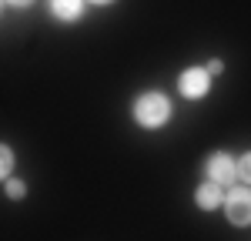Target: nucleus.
Listing matches in <instances>:
<instances>
[{"label": "nucleus", "instance_id": "1", "mask_svg": "<svg viewBox=\"0 0 251 241\" xmlns=\"http://www.w3.org/2000/svg\"><path fill=\"white\" fill-rule=\"evenodd\" d=\"M171 97L164 94V91H144V94H137L134 97V107H131V114H134V124L137 127H144V131H157V127H164L168 120H171Z\"/></svg>", "mask_w": 251, "mask_h": 241}, {"label": "nucleus", "instance_id": "2", "mask_svg": "<svg viewBox=\"0 0 251 241\" xmlns=\"http://www.w3.org/2000/svg\"><path fill=\"white\" fill-rule=\"evenodd\" d=\"M221 211H225V218L231 221L234 228H248V224H251V184L234 181L231 188L225 191Z\"/></svg>", "mask_w": 251, "mask_h": 241}, {"label": "nucleus", "instance_id": "3", "mask_svg": "<svg viewBox=\"0 0 251 241\" xmlns=\"http://www.w3.org/2000/svg\"><path fill=\"white\" fill-rule=\"evenodd\" d=\"M211 80L214 77L208 74V67H184L181 77H177V91H181L184 100H201V97H208Z\"/></svg>", "mask_w": 251, "mask_h": 241}, {"label": "nucleus", "instance_id": "4", "mask_svg": "<svg viewBox=\"0 0 251 241\" xmlns=\"http://www.w3.org/2000/svg\"><path fill=\"white\" fill-rule=\"evenodd\" d=\"M204 178L218 181V184H234L238 181V161L228 154V151H214L211 158L204 161Z\"/></svg>", "mask_w": 251, "mask_h": 241}, {"label": "nucleus", "instance_id": "5", "mask_svg": "<svg viewBox=\"0 0 251 241\" xmlns=\"http://www.w3.org/2000/svg\"><path fill=\"white\" fill-rule=\"evenodd\" d=\"M221 201H225V184H218V181H204V184H198V191H194V204L201 208V211H218L221 208Z\"/></svg>", "mask_w": 251, "mask_h": 241}, {"label": "nucleus", "instance_id": "6", "mask_svg": "<svg viewBox=\"0 0 251 241\" xmlns=\"http://www.w3.org/2000/svg\"><path fill=\"white\" fill-rule=\"evenodd\" d=\"M84 3L87 0H50V14L60 20V24H77L84 17Z\"/></svg>", "mask_w": 251, "mask_h": 241}, {"label": "nucleus", "instance_id": "7", "mask_svg": "<svg viewBox=\"0 0 251 241\" xmlns=\"http://www.w3.org/2000/svg\"><path fill=\"white\" fill-rule=\"evenodd\" d=\"M14 164H17V158H14L10 144H0V181H7L14 174Z\"/></svg>", "mask_w": 251, "mask_h": 241}, {"label": "nucleus", "instance_id": "8", "mask_svg": "<svg viewBox=\"0 0 251 241\" xmlns=\"http://www.w3.org/2000/svg\"><path fill=\"white\" fill-rule=\"evenodd\" d=\"M3 191H7V198H10V201L27 198V184H24L20 178H7V181H3Z\"/></svg>", "mask_w": 251, "mask_h": 241}, {"label": "nucleus", "instance_id": "9", "mask_svg": "<svg viewBox=\"0 0 251 241\" xmlns=\"http://www.w3.org/2000/svg\"><path fill=\"white\" fill-rule=\"evenodd\" d=\"M238 181L241 184H251V151L238 158Z\"/></svg>", "mask_w": 251, "mask_h": 241}, {"label": "nucleus", "instance_id": "10", "mask_svg": "<svg viewBox=\"0 0 251 241\" xmlns=\"http://www.w3.org/2000/svg\"><path fill=\"white\" fill-rule=\"evenodd\" d=\"M221 71H225V64H221L218 57H214V60H208V74H211V77H218Z\"/></svg>", "mask_w": 251, "mask_h": 241}, {"label": "nucleus", "instance_id": "11", "mask_svg": "<svg viewBox=\"0 0 251 241\" xmlns=\"http://www.w3.org/2000/svg\"><path fill=\"white\" fill-rule=\"evenodd\" d=\"M7 3H10V7H30L34 0H7Z\"/></svg>", "mask_w": 251, "mask_h": 241}, {"label": "nucleus", "instance_id": "12", "mask_svg": "<svg viewBox=\"0 0 251 241\" xmlns=\"http://www.w3.org/2000/svg\"><path fill=\"white\" fill-rule=\"evenodd\" d=\"M87 3H97V7H107V3H114V0H87Z\"/></svg>", "mask_w": 251, "mask_h": 241}]
</instances>
